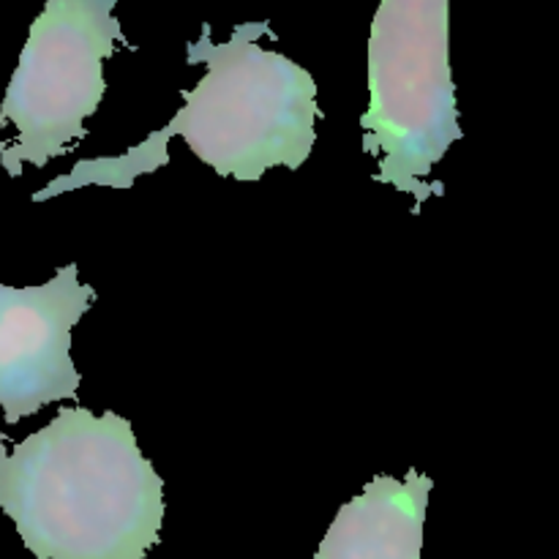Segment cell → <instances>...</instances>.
Instances as JSON below:
<instances>
[{
	"label": "cell",
	"instance_id": "1",
	"mask_svg": "<svg viewBox=\"0 0 559 559\" xmlns=\"http://www.w3.org/2000/svg\"><path fill=\"white\" fill-rule=\"evenodd\" d=\"M273 36L267 22L235 25L227 41H211L202 25L186 47L191 66L205 63V76L183 91V107L164 129L153 131L123 156L82 158L66 175L49 180L33 202L69 194L82 186L131 189L136 178L153 175L169 162L167 142L183 136L194 156L218 178L260 180L267 169H300L317 142V82L287 55L260 47Z\"/></svg>",
	"mask_w": 559,
	"mask_h": 559
},
{
	"label": "cell",
	"instance_id": "2",
	"mask_svg": "<svg viewBox=\"0 0 559 559\" xmlns=\"http://www.w3.org/2000/svg\"><path fill=\"white\" fill-rule=\"evenodd\" d=\"M0 511L33 559H145L167 506L131 420L63 407L11 453L0 435Z\"/></svg>",
	"mask_w": 559,
	"mask_h": 559
},
{
	"label": "cell",
	"instance_id": "3",
	"mask_svg": "<svg viewBox=\"0 0 559 559\" xmlns=\"http://www.w3.org/2000/svg\"><path fill=\"white\" fill-rule=\"evenodd\" d=\"M448 0H382L366 52L369 107L364 151L380 162L374 180L415 200L413 213L445 194L429 175L464 136L448 52Z\"/></svg>",
	"mask_w": 559,
	"mask_h": 559
},
{
	"label": "cell",
	"instance_id": "4",
	"mask_svg": "<svg viewBox=\"0 0 559 559\" xmlns=\"http://www.w3.org/2000/svg\"><path fill=\"white\" fill-rule=\"evenodd\" d=\"M118 0H47L33 20L0 102V167H47L80 140L107 93L104 60L126 44L115 20Z\"/></svg>",
	"mask_w": 559,
	"mask_h": 559
},
{
	"label": "cell",
	"instance_id": "5",
	"mask_svg": "<svg viewBox=\"0 0 559 559\" xmlns=\"http://www.w3.org/2000/svg\"><path fill=\"white\" fill-rule=\"evenodd\" d=\"M96 300L74 262L36 287H0V413L5 424L76 402L80 371L71 360V331Z\"/></svg>",
	"mask_w": 559,
	"mask_h": 559
},
{
	"label": "cell",
	"instance_id": "6",
	"mask_svg": "<svg viewBox=\"0 0 559 559\" xmlns=\"http://www.w3.org/2000/svg\"><path fill=\"white\" fill-rule=\"evenodd\" d=\"M431 489L418 469L404 480L377 475L338 508L314 559H420Z\"/></svg>",
	"mask_w": 559,
	"mask_h": 559
},
{
	"label": "cell",
	"instance_id": "7",
	"mask_svg": "<svg viewBox=\"0 0 559 559\" xmlns=\"http://www.w3.org/2000/svg\"><path fill=\"white\" fill-rule=\"evenodd\" d=\"M0 287H3V284H0Z\"/></svg>",
	"mask_w": 559,
	"mask_h": 559
}]
</instances>
